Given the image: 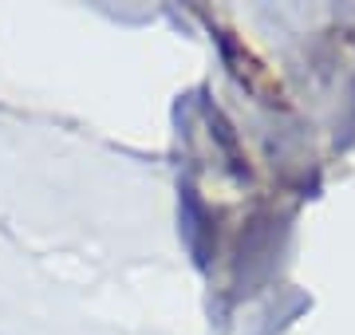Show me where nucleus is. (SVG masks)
<instances>
[{"instance_id": "1", "label": "nucleus", "mask_w": 355, "mask_h": 335, "mask_svg": "<svg viewBox=\"0 0 355 335\" xmlns=\"http://www.w3.org/2000/svg\"><path fill=\"white\" fill-rule=\"evenodd\" d=\"M178 194H182V201H178V209H182V237H186V245H190L193 260L205 269V264H209V241H214L209 213H205L202 197L193 194V185H182Z\"/></svg>"}]
</instances>
